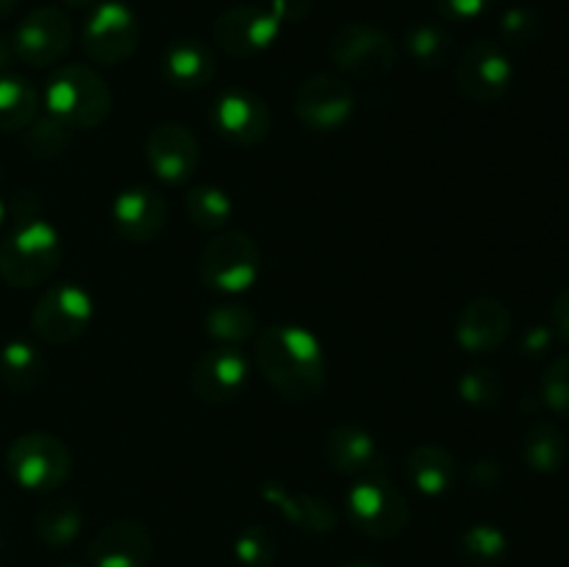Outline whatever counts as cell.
<instances>
[{"mask_svg": "<svg viewBox=\"0 0 569 567\" xmlns=\"http://www.w3.org/2000/svg\"><path fill=\"white\" fill-rule=\"evenodd\" d=\"M459 461L442 445H417L406 456V478L426 498H442L459 481Z\"/></svg>", "mask_w": 569, "mask_h": 567, "instance_id": "cell-23", "label": "cell"}, {"mask_svg": "<svg viewBox=\"0 0 569 567\" xmlns=\"http://www.w3.org/2000/svg\"><path fill=\"white\" fill-rule=\"evenodd\" d=\"M94 317L92 295L72 281L53 284L31 311V328L42 342L70 345L89 328Z\"/></svg>", "mask_w": 569, "mask_h": 567, "instance_id": "cell-7", "label": "cell"}, {"mask_svg": "<svg viewBox=\"0 0 569 567\" xmlns=\"http://www.w3.org/2000/svg\"><path fill=\"white\" fill-rule=\"evenodd\" d=\"M281 33V22L270 9L259 6H233L222 11L214 22L217 48L233 59H250L256 53H264Z\"/></svg>", "mask_w": 569, "mask_h": 567, "instance_id": "cell-15", "label": "cell"}, {"mask_svg": "<svg viewBox=\"0 0 569 567\" xmlns=\"http://www.w3.org/2000/svg\"><path fill=\"white\" fill-rule=\"evenodd\" d=\"M339 567H376V565H370V561H345V565Z\"/></svg>", "mask_w": 569, "mask_h": 567, "instance_id": "cell-45", "label": "cell"}, {"mask_svg": "<svg viewBox=\"0 0 569 567\" xmlns=\"http://www.w3.org/2000/svg\"><path fill=\"white\" fill-rule=\"evenodd\" d=\"M183 209H187L192 226H198L200 231H222L233 217V200L226 189L198 183L183 198Z\"/></svg>", "mask_w": 569, "mask_h": 567, "instance_id": "cell-28", "label": "cell"}, {"mask_svg": "<svg viewBox=\"0 0 569 567\" xmlns=\"http://www.w3.org/2000/svg\"><path fill=\"white\" fill-rule=\"evenodd\" d=\"M328 56L337 64V70L348 72L353 78H381L398 61L392 37L370 22H348L337 28L328 42Z\"/></svg>", "mask_w": 569, "mask_h": 567, "instance_id": "cell-8", "label": "cell"}, {"mask_svg": "<svg viewBox=\"0 0 569 567\" xmlns=\"http://www.w3.org/2000/svg\"><path fill=\"white\" fill-rule=\"evenodd\" d=\"M61 256L64 245L56 226L42 217H28L0 239V278L17 289L39 287L59 270Z\"/></svg>", "mask_w": 569, "mask_h": 567, "instance_id": "cell-2", "label": "cell"}, {"mask_svg": "<svg viewBox=\"0 0 569 567\" xmlns=\"http://www.w3.org/2000/svg\"><path fill=\"white\" fill-rule=\"evenodd\" d=\"M356 94L345 78L331 72H317L306 78L295 92V115L300 126L315 133H333L353 117Z\"/></svg>", "mask_w": 569, "mask_h": 567, "instance_id": "cell-10", "label": "cell"}, {"mask_svg": "<svg viewBox=\"0 0 569 567\" xmlns=\"http://www.w3.org/2000/svg\"><path fill=\"white\" fill-rule=\"evenodd\" d=\"M511 331V311L498 298H476L456 320V342L467 354H495Z\"/></svg>", "mask_w": 569, "mask_h": 567, "instance_id": "cell-19", "label": "cell"}, {"mask_svg": "<svg viewBox=\"0 0 569 567\" xmlns=\"http://www.w3.org/2000/svg\"><path fill=\"white\" fill-rule=\"evenodd\" d=\"M3 217H6V203H3V198H0V222H3Z\"/></svg>", "mask_w": 569, "mask_h": 567, "instance_id": "cell-46", "label": "cell"}, {"mask_svg": "<svg viewBox=\"0 0 569 567\" xmlns=\"http://www.w3.org/2000/svg\"><path fill=\"white\" fill-rule=\"evenodd\" d=\"M350 526L370 539H395L411 520L409 500L383 476H365L345 495Z\"/></svg>", "mask_w": 569, "mask_h": 567, "instance_id": "cell-6", "label": "cell"}, {"mask_svg": "<svg viewBox=\"0 0 569 567\" xmlns=\"http://www.w3.org/2000/svg\"><path fill=\"white\" fill-rule=\"evenodd\" d=\"M153 559V537L137 520L109 523L89 543L92 567H148Z\"/></svg>", "mask_w": 569, "mask_h": 567, "instance_id": "cell-18", "label": "cell"}, {"mask_svg": "<svg viewBox=\"0 0 569 567\" xmlns=\"http://www.w3.org/2000/svg\"><path fill=\"white\" fill-rule=\"evenodd\" d=\"M198 276L214 292H248L261 276L259 245L244 231H220L200 250Z\"/></svg>", "mask_w": 569, "mask_h": 567, "instance_id": "cell-4", "label": "cell"}, {"mask_svg": "<svg viewBox=\"0 0 569 567\" xmlns=\"http://www.w3.org/2000/svg\"><path fill=\"white\" fill-rule=\"evenodd\" d=\"M33 528H37V537L48 548H67L81 534L83 511L78 509L76 500L53 498L44 506H39L37 517H33Z\"/></svg>", "mask_w": 569, "mask_h": 567, "instance_id": "cell-25", "label": "cell"}, {"mask_svg": "<svg viewBox=\"0 0 569 567\" xmlns=\"http://www.w3.org/2000/svg\"><path fill=\"white\" fill-rule=\"evenodd\" d=\"M467 476H470V481L476 484L478 489H498L500 484H503L506 472L498 459L483 456V459H476L470 467H467Z\"/></svg>", "mask_w": 569, "mask_h": 567, "instance_id": "cell-38", "label": "cell"}, {"mask_svg": "<svg viewBox=\"0 0 569 567\" xmlns=\"http://www.w3.org/2000/svg\"><path fill=\"white\" fill-rule=\"evenodd\" d=\"M550 342H553V331L545 326H533L528 328L526 337H522V350H526L528 356H542L545 350L550 348Z\"/></svg>", "mask_w": 569, "mask_h": 567, "instance_id": "cell-41", "label": "cell"}, {"mask_svg": "<svg viewBox=\"0 0 569 567\" xmlns=\"http://www.w3.org/2000/svg\"><path fill=\"white\" fill-rule=\"evenodd\" d=\"M17 59L28 67H53L72 48V22L59 6H39L22 17L11 39Z\"/></svg>", "mask_w": 569, "mask_h": 567, "instance_id": "cell-11", "label": "cell"}, {"mask_svg": "<svg viewBox=\"0 0 569 567\" xmlns=\"http://www.w3.org/2000/svg\"><path fill=\"white\" fill-rule=\"evenodd\" d=\"M11 59H14V48H11V42H6V39L0 37V76H3L6 67L11 64Z\"/></svg>", "mask_w": 569, "mask_h": 567, "instance_id": "cell-42", "label": "cell"}, {"mask_svg": "<svg viewBox=\"0 0 569 567\" xmlns=\"http://www.w3.org/2000/svg\"><path fill=\"white\" fill-rule=\"evenodd\" d=\"M111 222H114V231L128 242H153L167 226V203L156 189L128 187L111 203Z\"/></svg>", "mask_w": 569, "mask_h": 567, "instance_id": "cell-17", "label": "cell"}, {"mask_svg": "<svg viewBox=\"0 0 569 567\" xmlns=\"http://www.w3.org/2000/svg\"><path fill=\"white\" fill-rule=\"evenodd\" d=\"M511 78H515V67L506 50L483 39L467 44L456 64V83L461 94L476 103H495L503 98L511 87Z\"/></svg>", "mask_w": 569, "mask_h": 567, "instance_id": "cell-12", "label": "cell"}, {"mask_svg": "<svg viewBox=\"0 0 569 567\" xmlns=\"http://www.w3.org/2000/svg\"><path fill=\"white\" fill-rule=\"evenodd\" d=\"M539 33H542V20L526 6H515L500 17V37L509 44H531L537 42Z\"/></svg>", "mask_w": 569, "mask_h": 567, "instance_id": "cell-36", "label": "cell"}, {"mask_svg": "<svg viewBox=\"0 0 569 567\" xmlns=\"http://www.w3.org/2000/svg\"><path fill=\"white\" fill-rule=\"evenodd\" d=\"M233 556L244 567H272V561L278 556V543L270 528L253 523V526L242 528L237 534V539H233Z\"/></svg>", "mask_w": 569, "mask_h": 567, "instance_id": "cell-34", "label": "cell"}, {"mask_svg": "<svg viewBox=\"0 0 569 567\" xmlns=\"http://www.w3.org/2000/svg\"><path fill=\"white\" fill-rule=\"evenodd\" d=\"M44 372H48L44 356L26 339H14L0 348V381L11 392H33L44 381Z\"/></svg>", "mask_w": 569, "mask_h": 567, "instance_id": "cell-24", "label": "cell"}, {"mask_svg": "<svg viewBox=\"0 0 569 567\" xmlns=\"http://www.w3.org/2000/svg\"><path fill=\"white\" fill-rule=\"evenodd\" d=\"M39 111V92L22 76H0V131H26Z\"/></svg>", "mask_w": 569, "mask_h": 567, "instance_id": "cell-26", "label": "cell"}, {"mask_svg": "<svg viewBox=\"0 0 569 567\" xmlns=\"http://www.w3.org/2000/svg\"><path fill=\"white\" fill-rule=\"evenodd\" d=\"M83 53L103 67H117L131 59L139 48V20L126 3H100L83 22Z\"/></svg>", "mask_w": 569, "mask_h": 567, "instance_id": "cell-9", "label": "cell"}, {"mask_svg": "<svg viewBox=\"0 0 569 567\" xmlns=\"http://www.w3.org/2000/svg\"><path fill=\"white\" fill-rule=\"evenodd\" d=\"M44 106L48 115L70 126L72 131H89L109 117L111 89L92 67L64 64L44 87Z\"/></svg>", "mask_w": 569, "mask_h": 567, "instance_id": "cell-3", "label": "cell"}, {"mask_svg": "<svg viewBox=\"0 0 569 567\" xmlns=\"http://www.w3.org/2000/svg\"><path fill=\"white\" fill-rule=\"evenodd\" d=\"M59 567H83V565H76V561H67V565H59Z\"/></svg>", "mask_w": 569, "mask_h": 567, "instance_id": "cell-47", "label": "cell"}, {"mask_svg": "<svg viewBox=\"0 0 569 567\" xmlns=\"http://www.w3.org/2000/svg\"><path fill=\"white\" fill-rule=\"evenodd\" d=\"M261 498L287 517L295 528L309 534H331L339 526V515L333 509L331 500L320 498L315 493H295L281 481H264L261 487Z\"/></svg>", "mask_w": 569, "mask_h": 567, "instance_id": "cell-20", "label": "cell"}, {"mask_svg": "<svg viewBox=\"0 0 569 567\" xmlns=\"http://www.w3.org/2000/svg\"><path fill=\"white\" fill-rule=\"evenodd\" d=\"M64 6H70V9H89V6H94V0H61Z\"/></svg>", "mask_w": 569, "mask_h": 567, "instance_id": "cell-44", "label": "cell"}, {"mask_svg": "<svg viewBox=\"0 0 569 567\" xmlns=\"http://www.w3.org/2000/svg\"><path fill=\"white\" fill-rule=\"evenodd\" d=\"M567 437L553 422H533L522 439V459L537 472H556L567 461Z\"/></svg>", "mask_w": 569, "mask_h": 567, "instance_id": "cell-27", "label": "cell"}, {"mask_svg": "<svg viewBox=\"0 0 569 567\" xmlns=\"http://www.w3.org/2000/svg\"><path fill=\"white\" fill-rule=\"evenodd\" d=\"M211 126L226 142L253 148L264 142L272 128V115L264 100L250 89H222L211 106Z\"/></svg>", "mask_w": 569, "mask_h": 567, "instance_id": "cell-13", "label": "cell"}, {"mask_svg": "<svg viewBox=\"0 0 569 567\" xmlns=\"http://www.w3.org/2000/svg\"><path fill=\"white\" fill-rule=\"evenodd\" d=\"M550 331L569 342V287L556 295L553 309H550Z\"/></svg>", "mask_w": 569, "mask_h": 567, "instance_id": "cell-39", "label": "cell"}, {"mask_svg": "<svg viewBox=\"0 0 569 567\" xmlns=\"http://www.w3.org/2000/svg\"><path fill=\"white\" fill-rule=\"evenodd\" d=\"M144 156L156 178L164 183H183L198 170L200 145L183 122H159L148 133Z\"/></svg>", "mask_w": 569, "mask_h": 567, "instance_id": "cell-16", "label": "cell"}, {"mask_svg": "<svg viewBox=\"0 0 569 567\" xmlns=\"http://www.w3.org/2000/svg\"><path fill=\"white\" fill-rule=\"evenodd\" d=\"M259 328L256 311L242 304H217L206 315V334L217 345H239L250 339Z\"/></svg>", "mask_w": 569, "mask_h": 567, "instance_id": "cell-32", "label": "cell"}, {"mask_svg": "<svg viewBox=\"0 0 569 567\" xmlns=\"http://www.w3.org/2000/svg\"><path fill=\"white\" fill-rule=\"evenodd\" d=\"M270 11L278 17L281 26H287V22H300L311 11V0H272Z\"/></svg>", "mask_w": 569, "mask_h": 567, "instance_id": "cell-40", "label": "cell"}, {"mask_svg": "<svg viewBox=\"0 0 569 567\" xmlns=\"http://www.w3.org/2000/svg\"><path fill=\"white\" fill-rule=\"evenodd\" d=\"M250 378V365L237 345H217V348L200 354L192 367V392L194 398L209 406H222L237 400L244 392Z\"/></svg>", "mask_w": 569, "mask_h": 567, "instance_id": "cell-14", "label": "cell"}, {"mask_svg": "<svg viewBox=\"0 0 569 567\" xmlns=\"http://www.w3.org/2000/svg\"><path fill=\"white\" fill-rule=\"evenodd\" d=\"M459 554L470 567H495L509 554V537L492 523H476L461 531Z\"/></svg>", "mask_w": 569, "mask_h": 567, "instance_id": "cell-30", "label": "cell"}, {"mask_svg": "<svg viewBox=\"0 0 569 567\" xmlns=\"http://www.w3.org/2000/svg\"><path fill=\"white\" fill-rule=\"evenodd\" d=\"M256 361L270 387L289 404H315L326 389V354L320 339L303 326H267L256 339Z\"/></svg>", "mask_w": 569, "mask_h": 567, "instance_id": "cell-1", "label": "cell"}, {"mask_svg": "<svg viewBox=\"0 0 569 567\" xmlns=\"http://www.w3.org/2000/svg\"><path fill=\"white\" fill-rule=\"evenodd\" d=\"M459 398L472 409H492L503 398V378L495 367L476 365L459 378Z\"/></svg>", "mask_w": 569, "mask_h": 567, "instance_id": "cell-33", "label": "cell"}, {"mask_svg": "<svg viewBox=\"0 0 569 567\" xmlns=\"http://www.w3.org/2000/svg\"><path fill=\"white\" fill-rule=\"evenodd\" d=\"M72 139H76V131H72L70 126L56 120L53 115H42L26 128L22 145H26V153L31 156V159L53 161L61 159V156L72 148Z\"/></svg>", "mask_w": 569, "mask_h": 567, "instance_id": "cell-31", "label": "cell"}, {"mask_svg": "<svg viewBox=\"0 0 569 567\" xmlns=\"http://www.w3.org/2000/svg\"><path fill=\"white\" fill-rule=\"evenodd\" d=\"M6 470L11 481L28 493H53L70 478L72 454L53 434L31 431L9 445Z\"/></svg>", "mask_w": 569, "mask_h": 567, "instance_id": "cell-5", "label": "cell"}, {"mask_svg": "<svg viewBox=\"0 0 569 567\" xmlns=\"http://www.w3.org/2000/svg\"><path fill=\"white\" fill-rule=\"evenodd\" d=\"M322 456L328 467L342 476H370L381 465V450H378L376 437L367 428L342 422L333 426L322 439Z\"/></svg>", "mask_w": 569, "mask_h": 567, "instance_id": "cell-21", "label": "cell"}, {"mask_svg": "<svg viewBox=\"0 0 569 567\" xmlns=\"http://www.w3.org/2000/svg\"><path fill=\"white\" fill-rule=\"evenodd\" d=\"M161 76L176 89H203L217 76V59L200 39H176L161 56Z\"/></svg>", "mask_w": 569, "mask_h": 567, "instance_id": "cell-22", "label": "cell"}, {"mask_svg": "<svg viewBox=\"0 0 569 567\" xmlns=\"http://www.w3.org/2000/svg\"><path fill=\"white\" fill-rule=\"evenodd\" d=\"M542 404L569 420V354L550 361L542 372Z\"/></svg>", "mask_w": 569, "mask_h": 567, "instance_id": "cell-35", "label": "cell"}, {"mask_svg": "<svg viewBox=\"0 0 569 567\" xmlns=\"http://www.w3.org/2000/svg\"><path fill=\"white\" fill-rule=\"evenodd\" d=\"M14 9H17V0H0V20H6Z\"/></svg>", "mask_w": 569, "mask_h": 567, "instance_id": "cell-43", "label": "cell"}, {"mask_svg": "<svg viewBox=\"0 0 569 567\" xmlns=\"http://www.w3.org/2000/svg\"><path fill=\"white\" fill-rule=\"evenodd\" d=\"M495 6V0H437V9L445 20L453 22H470L487 14Z\"/></svg>", "mask_w": 569, "mask_h": 567, "instance_id": "cell-37", "label": "cell"}, {"mask_svg": "<svg viewBox=\"0 0 569 567\" xmlns=\"http://www.w3.org/2000/svg\"><path fill=\"white\" fill-rule=\"evenodd\" d=\"M403 42L411 61L426 67V70H437V67L448 64L450 56H453V37H450L448 28L437 26V22L411 26L409 31H406Z\"/></svg>", "mask_w": 569, "mask_h": 567, "instance_id": "cell-29", "label": "cell"}]
</instances>
